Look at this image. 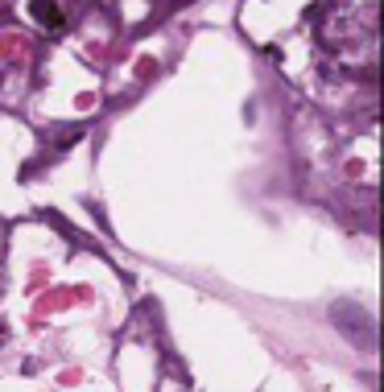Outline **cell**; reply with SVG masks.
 Here are the masks:
<instances>
[{"mask_svg": "<svg viewBox=\"0 0 384 392\" xmlns=\"http://www.w3.org/2000/svg\"><path fill=\"white\" fill-rule=\"evenodd\" d=\"M29 17L37 25H46V29H62L66 25V12H62L58 0H29Z\"/></svg>", "mask_w": 384, "mask_h": 392, "instance_id": "obj_2", "label": "cell"}, {"mask_svg": "<svg viewBox=\"0 0 384 392\" xmlns=\"http://www.w3.org/2000/svg\"><path fill=\"white\" fill-rule=\"evenodd\" d=\"M331 322H335V331L347 335L356 347H364V351L376 347V318H372L364 306H356V302H335V306H331Z\"/></svg>", "mask_w": 384, "mask_h": 392, "instance_id": "obj_1", "label": "cell"}]
</instances>
